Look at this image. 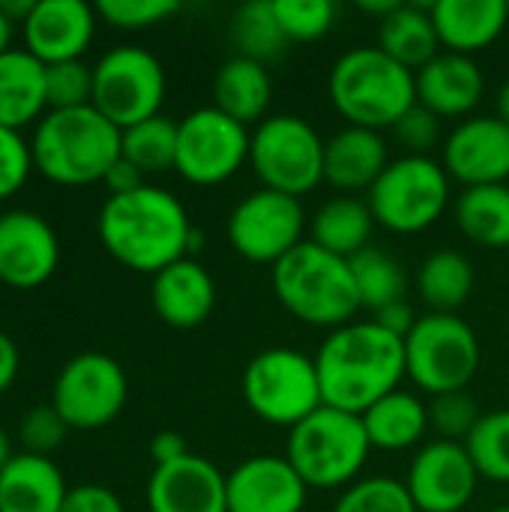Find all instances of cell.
<instances>
[{
  "mask_svg": "<svg viewBox=\"0 0 509 512\" xmlns=\"http://www.w3.org/2000/svg\"><path fill=\"white\" fill-rule=\"evenodd\" d=\"M96 231L114 261L150 276L201 249V231L192 228L183 201L153 183L126 195H108Z\"/></svg>",
  "mask_w": 509,
  "mask_h": 512,
  "instance_id": "obj_1",
  "label": "cell"
},
{
  "mask_svg": "<svg viewBox=\"0 0 509 512\" xmlns=\"http://www.w3.org/2000/svg\"><path fill=\"white\" fill-rule=\"evenodd\" d=\"M315 369L327 408L363 414L408 378L405 339L384 330L375 318L351 321L321 342Z\"/></svg>",
  "mask_w": 509,
  "mask_h": 512,
  "instance_id": "obj_2",
  "label": "cell"
},
{
  "mask_svg": "<svg viewBox=\"0 0 509 512\" xmlns=\"http://www.w3.org/2000/svg\"><path fill=\"white\" fill-rule=\"evenodd\" d=\"M120 135L123 129L93 105L45 111L30 141L33 168L60 186L102 183L120 159Z\"/></svg>",
  "mask_w": 509,
  "mask_h": 512,
  "instance_id": "obj_3",
  "label": "cell"
},
{
  "mask_svg": "<svg viewBox=\"0 0 509 512\" xmlns=\"http://www.w3.org/2000/svg\"><path fill=\"white\" fill-rule=\"evenodd\" d=\"M270 270L276 300L291 318L321 330H339L357 321L363 306L348 258L306 240Z\"/></svg>",
  "mask_w": 509,
  "mask_h": 512,
  "instance_id": "obj_4",
  "label": "cell"
},
{
  "mask_svg": "<svg viewBox=\"0 0 509 512\" xmlns=\"http://www.w3.org/2000/svg\"><path fill=\"white\" fill-rule=\"evenodd\" d=\"M327 93L348 126L375 132L393 129L399 117L417 105L414 72L387 57L378 45L345 51L330 69Z\"/></svg>",
  "mask_w": 509,
  "mask_h": 512,
  "instance_id": "obj_5",
  "label": "cell"
},
{
  "mask_svg": "<svg viewBox=\"0 0 509 512\" xmlns=\"http://www.w3.org/2000/svg\"><path fill=\"white\" fill-rule=\"evenodd\" d=\"M369 456L372 444L363 420L327 405L297 423L285 441V459L294 465L303 483L318 492H345L354 486L363 477Z\"/></svg>",
  "mask_w": 509,
  "mask_h": 512,
  "instance_id": "obj_6",
  "label": "cell"
},
{
  "mask_svg": "<svg viewBox=\"0 0 509 512\" xmlns=\"http://www.w3.org/2000/svg\"><path fill=\"white\" fill-rule=\"evenodd\" d=\"M483 345L462 315H420L405 336V369L411 384L429 396L459 393L477 378Z\"/></svg>",
  "mask_w": 509,
  "mask_h": 512,
  "instance_id": "obj_7",
  "label": "cell"
},
{
  "mask_svg": "<svg viewBox=\"0 0 509 512\" xmlns=\"http://www.w3.org/2000/svg\"><path fill=\"white\" fill-rule=\"evenodd\" d=\"M240 390L258 420L288 432L324 408L315 357L294 348H267L255 354L243 369Z\"/></svg>",
  "mask_w": 509,
  "mask_h": 512,
  "instance_id": "obj_8",
  "label": "cell"
},
{
  "mask_svg": "<svg viewBox=\"0 0 509 512\" xmlns=\"http://www.w3.org/2000/svg\"><path fill=\"white\" fill-rule=\"evenodd\" d=\"M450 183L453 180L441 159L399 156L366 192V204L375 216V225L393 234H420L432 228L450 207Z\"/></svg>",
  "mask_w": 509,
  "mask_h": 512,
  "instance_id": "obj_9",
  "label": "cell"
},
{
  "mask_svg": "<svg viewBox=\"0 0 509 512\" xmlns=\"http://www.w3.org/2000/svg\"><path fill=\"white\" fill-rule=\"evenodd\" d=\"M324 138L297 114H270L252 129L249 165L261 189L303 198L324 183Z\"/></svg>",
  "mask_w": 509,
  "mask_h": 512,
  "instance_id": "obj_10",
  "label": "cell"
},
{
  "mask_svg": "<svg viewBox=\"0 0 509 512\" xmlns=\"http://www.w3.org/2000/svg\"><path fill=\"white\" fill-rule=\"evenodd\" d=\"M168 78L159 57L141 45H117L93 63V108L117 129L156 117Z\"/></svg>",
  "mask_w": 509,
  "mask_h": 512,
  "instance_id": "obj_11",
  "label": "cell"
},
{
  "mask_svg": "<svg viewBox=\"0 0 509 512\" xmlns=\"http://www.w3.org/2000/svg\"><path fill=\"white\" fill-rule=\"evenodd\" d=\"M252 132L213 105L189 111L177 120L174 171L192 186H219L249 165Z\"/></svg>",
  "mask_w": 509,
  "mask_h": 512,
  "instance_id": "obj_12",
  "label": "cell"
},
{
  "mask_svg": "<svg viewBox=\"0 0 509 512\" xmlns=\"http://www.w3.org/2000/svg\"><path fill=\"white\" fill-rule=\"evenodd\" d=\"M129 399V381L123 366L102 354L84 351L66 360L54 387L51 405L66 420L69 429L93 432L120 417Z\"/></svg>",
  "mask_w": 509,
  "mask_h": 512,
  "instance_id": "obj_13",
  "label": "cell"
},
{
  "mask_svg": "<svg viewBox=\"0 0 509 512\" xmlns=\"http://www.w3.org/2000/svg\"><path fill=\"white\" fill-rule=\"evenodd\" d=\"M225 234L240 258L276 267L288 252L306 243V210L300 198L258 189L234 204Z\"/></svg>",
  "mask_w": 509,
  "mask_h": 512,
  "instance_id": "obj_14",
  "label": "cell"
},
{
  "mask_svg": "<svg viewBox=\"0 0 509 512\" xmlns=\"http://www.w3.org/2000/svg\"><path fill=\"white\" fill-rule=\"evenodd\" d=\"M477 486L480 471L468 447L441 438L414 453L405 477L417 512H462L474 501Z\"/></svg>",
  "mask_w": 509,
  "mask_h": 512,
  "instance_id": "obj_15",
  "label": "cell"
},
{
  "mask_svg": "<svg viewBox=\"0 0 509 512\" xmlns=\"http://www.w3.org/2000/svg\"><path fill=\"white\" fill-rule=\"evenodd\" d=\"M441 165L450 180L471 186H498L509 180V126L498 114L459 120L441 144Z\"/></svg>",
  "mask_w": 509,
  "mask_h": 512,
  "instance_id": "obj_16",
  "label": "cell"
},
{
  "mask_svg": "<svg viewBox=\"0 0 509 512\" xmlns=\"http://www.w3.org/2000/svg\"><path fill=\"white\" fill-rule=\"evenodd\" d=\"M57 264V231L39 213L9 210L0 216V282L12 288H36L54 276Z\"/></svg>",
  "mask_w": 509,
  "mask_h": 512,
  "instance_id": "obj_17",
  "label": "cell"
},
{
  "mask_svg": "<svg viewBox=\"0 0 509 512\" xmlns=\"http://www.w3.org/2000/svg\"><path fill=\"white\" fill-rule=\"evenodd\" d=\"M228 512H303L309 486L285 456H249L228 477Z\"/></svg>",
  "mask_w": 509,
  "mask_h": 512,
  "instance_id": "obj_18",
  "label": "cell"
},
{
  "mask_svg": "<svg viewBox=\"0 0 509 512\" xmlns=\"http://www.w3.org/2000/svg\"><path fill=\"white\" fill-rule=\"evenodd\" d=\"M225 477L204 456H183L171 465L153 468L147 480L150 512H228Z\"/></svg>",
  "mask_w": 509,
  "mask_h": 512,
  "instance_id": "obj_19",
  "label": "cell"
},
{
  "mask_svg": "<svg viewBox=\"0 0 509 512\" xmlns=\"http://www.w3.org/2000/svg\"><path fill=\"white\" fill-rule=\"evenodd\" d=\"M96 6L84 0H36L21 24L24 48L45 66L60 60H81L96 33Z\"/></svg>",
  "mask_w": 509,
  "mask_h": 512,
  "instance_id": "obj_20",
  "label": "cell"
},
{
  "mask_svg": "<svg viewBox=\"0 0 509 512\" xmlns=\"http://www.w3.org/2000/svg\"><path fill=\"white\" fill-rule=\"evenodd\" d=\"M417 102L441 120H468L486 93V75L474 57L441 51L414 72Z\"/></svg>",
  "mask_w": 509,
  "mask_h": 512,
  "instance_id": "obj_21",
  "label": "cell"
},
{
  "mask_svg": "<svg viewBox=\"0 0 509 512\" xmlns=\"http://www.w3.org/2000/svg\"><path fill=\"white\" fill-rule=\"evenodd\" d=\"M150 300L168 327L192 330L216 309V279L195 258H180L153 276Z\"/></svg>",
  "mask_w": 509,
  "mask_h": 512,
  "instance_id": "obj_22",
  "label": "cell"
},
{
  "mask_svg": "<svg viewBox=\"0 0 509 512\" xmlns=\"http://www.w3.org/2000/svg\"><path fill=\"white\" fill-rule=\"evenodd\" d=\"M390 162V147L381 132L345 126L324 144V183L342 195L369 192Z\"/></svg>",
  "mask_w": 509,
  "mask_h": 512,
  "instance_id": "obj_23",
  "label": "cell"
},
{
  "mask_svg": "<svg viewBox=\"0 0 509 512\" xmlns=\"http://www.w3.org/2000/svg\"><path fill=\"white\" fill-rule=\"evenodd\" d=\"M432 21L441 51L474 57L507 30L509 9L504 0H438Z\"/></svg>",
  "mask_w": 509,
  "mask_h": 512,
  "instance_id": "obj_24",
  "label": "cell"
},
{
  "mask_svg": "<svg viewBox=\"0 0 509 512\" xmlns=\"http://www.w3.org/2000/svg\"><path fill=\"white\" fill-rule=\"evenodd\" d=\"M69 495L51 456L15 453L0 471V512H60Z\"/></svg>",
  "mask_w": 509,
  "mask_h": 512,
  "instance_id": "obj_25",
  "label": "cell"
},
{
  "mask_svg": "<svg viewBox=\"0 0 509 512\" xmlns=\"http://www.w3.org/2000/svg\"><path fill=\"white\" fill-rule=\"evenodd\" d=\"M273 102V78L264 63L249 57H228L213 78V108L234 117L243 126L267 120Z\"/></svg>",
  "mask_w": 509,
  "mask_h": 512,
  "instance_id": "obj_26",
  "label": "cell"
},
{
  "mask_svg": "<svg viewBox=\"0 0 509 512\" xmlns=\"http://www.w3.org/2000/svg\"><path fill=\"white\" fill-rule=\"evenodd\" d=\"M45 111V63L27 48H6L0 54V126L21 129Z\"/></svg>",
  "mask_w": 509,
  "mask_h": 512,
  "instance_id": "obj_27",
  "label": "cell"
},
{
  "mask_svg": "<svg viewBox=\"0 0 509 512\" xmlns=\"http://www.w3.org/2000/svg\"><path fill=\"white\" fill-rule=\"evenodd\" d=\"M360 420L372 450H384V453H405L417 447L432 429L429 405L417 393L402 387L384 396L381 402H375L369 411H363Z\"/></svg>",
  "mask_w": 509,
  "mask_h": 512,
  "instance_id": "obj_28",
  "label": "cell"
},
{
  "mask_svg": "<svg viewBox=\"0 0 509 512\" xmlns=\"http://www.w3.org/2000/svg\"><path fill=\"white\" fill-rule=\"evenodd\" d=\"M387 57L417 72L441 54L438 30L432 21V3H399L387 18L378 21V42Z\"/></svg>",
  "mask_w": 509,
  "mask_h": 512,
  "instance_id": "obj_29",
  "label": "cell"
},
{
  "mask_svg": "<svg viewBox=\"0 0 509 512\" xmlns=\"http://www.w3.org/2000/svg\"><path fill=\"white\" fill-rule=\"evenodd\" d=\"M375 231V216L360 195H333L324 201L312 222H309V240L339 258H354L363 249H369Z\"/></svg>",
  "mask_w": 509,
  "mask_h": 512,
  "instance_id": "obj_30",
  "label": "cell"
},
{
  "mask_svg": "<svg viewBox=\"0 0 509 512\" xmlns=\"http://www.w3.org/2000/svg\"><path fill=\"white\" fill-rule=\"evenodd\" d=\"M477 273L468 255L459 249H438L417 267V294L429 312L456 315L474 294Z\"/></svg>",
  "mask_w": 509,
  "mask_h": 512,
  "instance_id": "obj_31",
  "label": "cell"
},
{
  "mask_svg": "<svg viewBox=\"0 0 509 512\" xmlns=\"http://www.w3.org/2000/svg\"><path fill=\"white\" fill-rule=\"evenodd\" d=\"M453 216L471 243L483 249H509V183L462 189Z\"/></svg>",
  "mask_w": 509,
  "mask_h": 512,
  "instance_id": "obj_32",
  "label": "cell"
},
{
  "mask_svg": "<svg viewBox=\"0 0 509 512\" xmlns=\"http://www.w3.org/2000/svg\"><path fill=\"white\" fill-rule=\"evenodd\" d=\"M228 33H231V45L237 48L240 57L258 60L264 66L270 60L282 57V51L291 45L276 18L273 0H249L243 6H237L231 15Z\"/></svg>",
  "mask_w": 509,
  "mask_h": 512,
  "instance_id": "obj_33",
  "label": "cell"
},
{
  "mask_svg": "<svg viewBox=\"0 0 509 512\" xmlns=\"http://www.w3.org/2000/svg\"><path fill=\"white\" fill-rule=\"evenodd\" d=\"M351 273L360 294V306L369 309L372 315L408 297V273L399 264V258H393L384 249L369 246L360 255H354Z\"/></svg>",
  "mask_w": 509,
  "mask_h": 512,
  "instance_id": "obj_34",
  "label": "cell"
},
{
  "mask_svg": "<svg viewBox=\"0 0 509 512\" xmlns=\"http://www.w3.org/2000/svg\"><path fill=\"white\" fill-rule=\"evenodd\" d=\"M120 156L129 159L144 177L162 174L177 162V120L156 114L120 135Z\"/></svg>",
  "mask_w": 509,
  "mask_h": 512,
  "instance_id": "obj_35",
  "label": "cell"
},
{
  "mask_svg": "<svg viewBox=\"0 0 509 512\" xmlns=\"http://www.w3.org/2000/svg\"><path fill=\"white\" fill-rule=\"evenodd\" d=\"M480 480L509 486V408L489 411L465 441Z\"/></svg>",
  "mask_w": 509,
  "mask_h": 512,
  "instance_id": "obj_36",
  "label": "cell"
},
{
  "mask_svg": "<svg viewBox=\"0 0 509 512\" xmlns=\"http://www.w3.org/2000/svg\"><path fill=\"white\" fill-rule=\"evenodd\" d=\"M333 512H417L405 480L396 477H360L348 486Z\"/></svg>",
  "mask_w": 509,
  "mask_h": 512,
  "instance_id": "obj_37",
  "label": "cell"
},
{
  "mask_svg": "<svg viewBox=\"0 0 509 512\" xmlns=\"http://www.w3.org/2000/svg\"><path fill=\"white\" fill-rule=\"evenodd\" d=\"M273 9L288 42H315L336 24L333 0H273Z\"/></svg>",
  "mask_w": 509,
  "mask_h": 512,
  "instance_id": "obj_38",
  "label": "cell"
},
{
  "mask_svg": "<svg viewBox=\"0 0 509 512\" xmlns=\"http://www.w3.org/2000/svg\"><path fill=\"white\" fill-rule=\"evenodd\" d=\"M48 111L81 108L93 102V66L84 60H60L45 66Z\"/></svg>",
  "mask_w": 509,
  "mask_h": 512,
  "instance_id": "obj_39",
  "label": "cell"
},
{
  "mask_svg": "<svg viewBox=\"0 0 509 512\" xmlns=\"http://www.w3.org/2000/svg\"><path fill=\"white\" fill-rule=\"evenodd\" d=\"M480 420H483V411L468 390L432 396V402H429V426L435 429V435L441 441L465 444Z\"/></svg>",
  "mask_w": 509,
  "mask_h": 512,
  "instance_id": "obj_40",
  "label": "cell"
},
{
  "mask_svg": "<svg viewBox=\"0 0 509 512\" xmlns=\"http://www.w3.org/2000/svg\"><path fill=\"white\" fill-rule=\"evenodd\" d=\"M180 12L177 0H99L96 15L120 30H144Z\"/></svg>",
  "mask_w": 509,
  "mask_h": 512,
  "instance_id": "obj_41",
  "label": "cell"
},
{
  "mask_svg": "<svg viewBox=\"0 0 509 512\" xmlns=\"http://www.w3.org/2000/svg\"><path fill=\"white\" fill-rule=\"evenodd\" d=\"M69 435L66 420L54 411V405H36L24 414L21 426H18V438L24 444V453H36V456H51Z\"/></svg>",
  "mask_w": 509,
  "mask_h": 512,
  "instance_id": "obj_42",
  "label": "cell"
},
{
  "mask_svg": "<svg viewBox=\"0 0 509 512\" xmlns=\"http://www.w3.org/2000/svg\"><path fill=\"white\" fill-rule=\"evenodd\" d=\"M393 138L405 147V156H432V150L441 144V117L417 102L399 117Z\"/></svg>",
  "mask_w": 509,
  "mask_h": 512,
  "instance_id": "obj_43",
  "label": "cell"
},
{
  "mask_svg": "<svg viewBox=\"0 0 509 512\" xmlns=\"http://www.w3.org/2000/svg\"><path fill=\"white\" fill-rule=\"evenodd\" d=\"M30 168H33L30 144L21 138L18 129L0 126V201L24 186Z\"/></svg>",
  "mask_w": 509,
  "mask_h": 512,
  "instance_id": "obj_44",
  "label": "cell"
},
{
  "mask_svg": "<svg viewBox=\"0 0 509 512\" xmlns=\"http://www.w3.org/2000/svg\"><path fill=\"white\" fill-rule=\"evenodd\" d=\"M60 512H126L123 510V501L105 489V486H96V483H84V486H75L69 489L66 501Z\"/></svg>",
  "mask_w": 509,
  "mask_h": 512,
  "instance_id": "obj_45",
  "label": "cell"
},
{
  "mask_svg": "<svg viewBox=\"0 0 509 512\" xmlns=\"http://www.w3.org/2000/svg\"><path fill=\"white\" fill-rule=\"evenodd\" d=\"M105 186H108V192L111 195H126V192H135V189H141L147 180H144V174L129 162V159H117L114 165H111V171L105 174V180H102Z\"/></svg>",
  "mask_w": 509,
  "mask_h": 512,
  "instance_id": "obj_46",
  "label": "cell"
},
{
  "mask_svg": "<svg viewBox=\"0 0 509 512\" xmlns=\"http://www.w3.org/2000/svg\"><path fill=\"white\" fill-rule=\"evenodd\" d=\"M372 318H375L384 330H390L393 336H399V339H405V336L414 330V324H417V315H414V309H411V303H408V300L393 303V306H387V309L375 312Z\"/></svg>",
  "mask_w": 509,
  "mask_h": 512,
  "instance_id": "obj_47",
  "label": "cell"
},
{
  "mask_svg": "<svg viewBox=\"0 0 509 512\" xmlns=\"http://www.w3.org/2000/svg\"><path fill=\"white\" fill-rule=\"evenodd\" d=\"M150 456H153V465L159 468V465H171V462L189 456V447H186V441H183L180 432H168V429H165V432L153 435V441H150Z\"/></svg>",
  "mask_w": 509,
  "mask_h": 512,
  "instance_id": "obj_48",
  "label": "cell"
},
{
  "mask_svg": "<svg viewBox=\"0 0 509 512\" xmlns=\"http://www.w3.org/2000/svg\"><path fill=\"white\" fill-rule=\"evenodd\" d=\"M18 366H21V354L12 342V336H6L0 330V393L9 390L18 378Z\"/></svg>",
  "mask_w": 509,
  "mask_h": 512,
  "instance_id": "obj_49",
  "label": "cell"
},
{
  "mask_svg": "<svg viewBox=\"0 0 509 512\" xmlns=\"http://www.w3.org/2000/svg\"><path fill=\"white\" fill-rule=\"evenodd\" d=\"M396 6H399V0H360V9H363L366 15H375L378 21L387 18Z\"/></svg>",
  "mask_w": 509,
  "mask_h": 512,
  "instance_id": "obj_50",
  "label": "cell"
},
{
  "mask_svg": "<svg viewBox=\"0 0 509 512\" xmlns=\"http://www.w3.org/2000/svg\"><path fill=\"white\" fill-rule=\"evenodd\" d=\"M495 108H498V117L509 126V78L498 87V96H495Z\"/></svg>",
  "mask_w": 509,
  "mask_h": 512,
  "instance_id": "obj_51",
  "label": "cell"
},
{
  "mask_svg": "<svg viewBox=\"0 0 509 512\" xmlns=\"http://www.w3.org/2000/svg\"><path fill=\"white\" fill-rule=\"evenodd\" d=\"M12 456H15V453H12V438H9V432L3 429V423H0V471L9 465Z\"/></svg>",
  "mask_w": 509,
  "mask_h": 512,
  "instance_id": "obj_52",
  "label": "cell"
},
{
  "mask_svg": "<svg viewBox=\"0 0 509 512\" xmlns=\"http://www.w3.org/2000/svg\"><path fill=\"white\" fill-rule=\"evenodd\" d=\"M12 27H15V24L0 12V54H3L6 48H12V45H9V42H12Z\"/></svg>",
  "mask_w": 509,
  "mask_h": 512,
  "instance_id": "obj_53",
  "label": "cell"
},
{
  "mask_svg": "<svg viewBox=\"0 0 509 512\" xmlns=\"http://www.w3.org/2000/svg\"><path fill=\"white\" fill-rule=\"evenodd\" d=\"M492 512H509V504H504V507H495Z\"/></svg>",
  "mask_w": 509,
  "mask_h": 512,
  "instance_id": "obj_54",
  "label": "cell"
},
{
  "mask_svg": "<svg viewBox=\"0 0 509 512\" xmlns=\"http://www.w3.org/2000/svg\"><path fill=\"white\" fill-rule=\"evenodd\" d=\"M507 9H509V0H507Z\"/></svg>",
  "mask_w": 509,
  "mask_h": 512,
  "instance_id": "obj_55",
  "label": "cell"
}]
</instances>
